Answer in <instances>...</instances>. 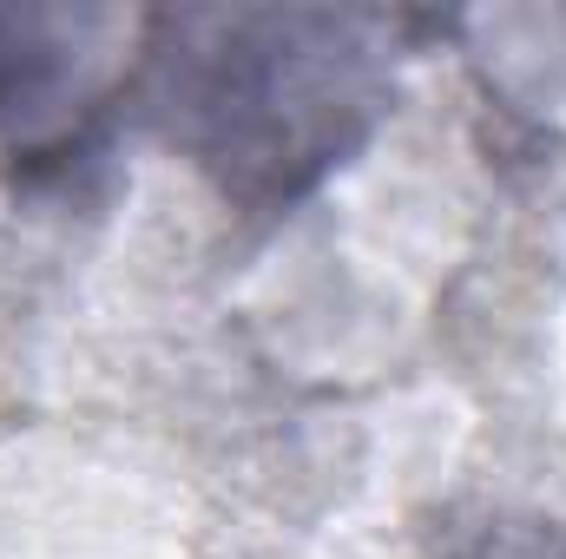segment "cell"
<instances>
[{"label":"cell","mask_w":566,"mask_h":559,"mask_svg":"<svg viewBox=\"0 0 566 559\" xmlns=\"http://www.w3.org/2000/svg\"><path fill=\"white\" fill-rule=\"evenodd\" d=\"M402 20L329 7L151 13L145 106L238 211L277 218L343 171L396 99Z\"/></svg>","instance_id":"obj_1"},{"label":"cell","mask_w":566,"mask_h":559,"mask_svg":"<svg viewBox=\"0 0 566 559\" xmlns=\"http://www.w3.org/2000/svg\"><path fill=\"white\" fill-rule=\"evenodd\" d=\"M145 66L139 7H0V178L46 191L93 165L145 99Z\"/></svg>","instance_id":"obj_2"},{"label":"cell","mask_w":566,"mask_h":559,"mask_svg":"<svg viewBox=\"0 0 566 559\" xmlns=\"http://www.w3.org/2000/svg\"><path fill=\"white\" fill-rule=\"evenodd\" d=\"M521 559H566V534H554V540H547L541 553H521Z\"/></svg>","instance_id":"obj_3"}]
</instances>
